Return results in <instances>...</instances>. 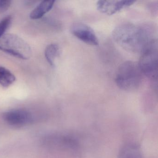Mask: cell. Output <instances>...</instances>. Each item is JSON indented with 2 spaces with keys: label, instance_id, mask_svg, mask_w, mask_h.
Returning a JSON list of instances; mask_svg holds the SVG:
<instances>
[{
  "label": "cell",
  "instance_id": "2",
  "mask_svg": "<svg viewBox=\"0 0 158 158\" xmlns=\"http://www.w3.org/2000/svg\"><path fill=\"white\" fill-rule=\"evenodd\" d=\"M142 75L138 64L132 61H127L119 66L115 77L117 86L125 91L138 89L142 81Z\"/></svg>",
  "mask_w": 158,
  "mask_h": 158
},
{
  "label": "cell",
  "instance_id": "6",
  "mask_svg": "<svg viewBox=\"0 0 158 158\" xmlns=\"http://www.w3.org/2000/svg\"><path fill=\"white\" fill-rule=\"evenodd\" d=\"M71 32L74 36L87 45H98V40L96 33L90 27L85 24H73L71 26Z\"/></svg>",
  "mask_w": 158,
  "mask_h": 158
},
{
  "label": "cell",
  "instance_id": "10",
  "mask_svg": "<svg viewBox=\"0 0 158 158\" xmlns=\"http://www.w3.org/2000/svg\"><path fill=\"white\" fill-rule=\"evenodd\" d=\"M54 3V1H43L32 11L30 15V18L33 20H37L42 18L46 14L52 10Z\"/></svg>",
  "mask_w": 158,
  "mask_h": 158
},
{
  "label": "cell",
  "instance_id": "7",
  "mask_svg": "<svg viewBox=\"0 0 158 158\" xmlns=\"http://www.w3.org/2000/svg\"><path fill=\"white\" fill-rule=\"evenodd\" d=\"M4 121L13 126L20 127L29 124L32 121V115L24 110H12L3 114Z\"/></svg>",
  "mask_w": 158,
  "mask_h": 158
},
{
  "label": "cell",
  "instance_id": "5",
  "mask_svg": "<svg viewBox=\"0 0 158 158\" xmlns=\"http://www.w3.org/2000/svg\"><path fill=\"white\" fill-rule=\"evenodd\" d=\"M45 146L52 149L74 152L80 148V142L74 135L68 134H53L44 139Z\"/></svg>",
  "mask_w": 158,
  "mask_h": 158
},
{
  "label": "cell",
  "instance_id": "8",
  "mask_svg": "<svg viewBox=\"0 0 158 158\" xmlns=\"http://www.w3.org/2000/svg\"><path fill=\"white\" fill-rule=\"evenodd\" d=\"M135 1H99L97 2V9L99 11L108 15H113L124 8L133 5Z\"/></svg>",
  "mask_w": 158,
  "mask_h": 158
},
{
  "label": "cell",
  "instance_id": "13",
  "mask_svg": "<svg viewBox=\"0 0 158 158\" xmlns=\"http://www.w3.org/2000/svg\"><path fill=\"white\" fill-rule=\"evenodd\" d=\"M11 20V17L8 16L0 22V39L5 35V32L10 25Z\"/></svg>",
  "mask_w": 158,
  "mask_h": 158
},
{
  "label": "cell",
  "instance_id": "12",
  "mask_svg": "<svg viewBox=\"0 0 158 158\" xmlns=\"http://www.w3.org/2000/svg\"><path fill=\"white\" fill-rule=\"evenodd\" d=\"M15 81V77L8 69L0 66V85L4 87L12 85Z\"/></svg>",
  "mask_w": 158,
  "mask_h": 158
},
{
  "label": "cell",
  "instance_id": "4",
  "mask_svg": "<svg viewBox=\"0 0 158 158\" xmlns=\"http://www.w3.org/2000/svg\"><path fill=\"white\" fill-rule=\"evenodd\" d=\"M0 50L22 60H27L32 54L29 45L14 34H6L0 39Z\"/></svg>",
  "mask_w": 158,
  "mask_h": 158
},
{
  "label": "cell",
  "instance_id": "14",
  "mask_svg": "<svg viewBox=\"0 0 158 158\" xmlns=\"http://www.w3.org/2000/svg\"><path fill=\"white\" fill-rule=\"evenodd\" d=\"M11 5L10 0H0V14L6 12Z\"/></svg>",
  "mask_w": 158,
  "mask_h": 158
},
{
  "label": "cell",
  "instance_id": "1",
  "mask_svg": "<svg viewBox=\"0 0 158 158\" xmlns=\"http://www.w3.org/2000/svg\"><path fill=\"white\" fill-rule=\"evenodd\" d=\"M112 35L119 46L133 53H141L151 42L155 40L148 27L130 23L122 24L116 27L113 31Z\"/></svg>",
  "mask_w": 158,
  "mask_h": 158
},
{
  "label": "cell",
  "instance_id": "11",
  "mask_svg": "<svg viewBox=\"0 0 158 158\" xmlns=\"http://www.w3.org/2000/svg\"><path fill=\"white\" fill-rule=\"evenodd\" d=\"M60 50L59 46L56 44H51L46 48L45 56L46 60L51 66H54L55 60L60 54Z\"/></svg>",
  "mask_w": 158,
  "mask_h": 158
},
{
  "label": "cell",
  "instance_id": "9",
  "mask_svg": "<svg viewBox=\"0 0 158 158\" xmlns=\"http://www.w3.org/2000/svg\"><path fill=\"white\" fill-rule=\"evenodd\" d=\"M118 158H143V156L139 146L131 142L126 143L121 147Z\"/></svg>",
  "mask_w": 158,
  "mask_h": 158
},
{
  "label": "cell",
  "instance_id": "3",
  "mask_svg": "<svg viewBox=\"0 0 158 158\" xmlns=\"http://www.w3.org/2000/svg\"><path fill=\"white\" fill-rule=\"evenodd\" d=\"M158 41L154 40L142 51L138 63L142 73L154 80L158 77Z\"/></svg>",
  "mask_w": 158,
  "mask_h": 158
}]
</instances>
